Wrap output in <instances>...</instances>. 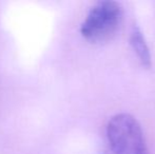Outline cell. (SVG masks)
Listing matches in <instances>:
<instances>
[{
	"instance_id": "1",
	"label": "cell",
	"mask_w": 155,
	"mask_h": 154,
	"mask_svg": "<svg viewBox=\"0 0 155 154\" xmlns=\"http://www.w3.org/2000/svg\"><path fill=\"white\" fill-rule=\"evenodd\" d=\"M123 20L120 4L112 0L95 3L80 25V34L92 43L110 40L117 33Z\"/></svg>"
},
{
	"instance_id": "2",
	"label": "cell",
	"mask_w": 155,
	"mask_h": 154,
	"mask_svg": "<svg viewBox=\"0 0 155 154\" xmlns=\"http://www.w3.org/2000/svg\"><path fill=\"white\" fill-rule=\"evenodd\" d=\"M107 137L113 154H148L143 129L130 114L111 117L107 125Z\"/></svg>"
},
{
	"instance_id": "3",
	"label": "cell",
	"mask_w": 155,
	"mask_h": 154,
	"mask_svg": "<svg viewBox=\"0 0 155 154\" xmlns=\"http://www.w3.org/2000/svg\"><path fill=\"white\" fill-rule=\"evenodd\" d=\"M130 43L131 47L134 50V53L136 54L137 58L141 62V64L146 68H150L152 64V56L145 36L143 35L139 28H133L132 32L130 34Z\"/></svg>"
}]
</instances>
